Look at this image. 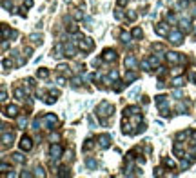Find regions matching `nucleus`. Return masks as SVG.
Here are the masks:
<instances>
[{
  "mask_svg": "<svg viewBox=\"0 0 196 178\" xmlns=\"http://www.w3.org/2000/svg\"><path fill=\"white\" fill-rule=\"evenodd\" d=\"M122 131L127 137L145 131V122H144V113L138 106H129L124 109V118H122Z\"/></svg>",
  "mask_w": 196,
  "mask_h": 178,
  "instance_id": "obj_1",
  "label": "nucleus"
},
{
  "mask_svg": "<svg viewBox=\"0 0 196 178\" xmlns=\"http://www.w3.org/2000/svg\"><path fill=\"white\" fill-rule=\"evenodd\" d=\"M113 111H114V106L111 102H107V100H104V102H100L98 104V107L94 109V113H96V117H98V120H100V124L102 125H109V122H111V118H113Z\"/></svg>",
  "mask_w": 196,
  "mask_h": 178,
  "instance_id": "obj_2",
  "label": "nucleus"
},
{
  "mask_svg": "<svg viewBox=\"0 0 196 178\" xmlns=\"http://www.w3.org/2000/svg\"><path fill=\"white\" fill-rule=\"evenodd\" d=\"M13 138H15V131L9 129V133H7V125H2V149L4 151L13 145Z\"/></svg>",
  "mask_w": 196,
  "mask_h": 178,
  "instance_id": "obj_3",
  "label": "nucleus"
},
{
  "mask_svg": "<svg viewBox=\"0 0 196 178\" xmlns=\"http://www.w3.org/2000/svg\"><path fill=\"white\" fill-rule=\"evenodd\" d=\"M156 106L162 117H169L171 107H169V97H156Z\"/></svg>",
  "mask_w": 196,
  "mask_h": 178,
  "instance_id": "obj_4",
  "label": "nucleus"
},
{
  "mask_svg": "<svg viewBox=\"0 0 196 178\" xmlns=\"http://www.w3.org/2000/svg\"><path fill=\"white\" fill-rule=\"evenodd\" d=\"M33 147H35V144H33V138L27 137V134H24V137L20 138V149H22V151H26V153H29Z\"/></svg>",
  "mask_w": 196,
  "mask_h": 178,
  "instance_id": "obj_5",
  "label": "nucleus"
},
{
  "mask_svg": "<svg viewBox=\"0 0 196 178\" xmlns=\"http://www.w3.org/2000/svg\"><path fill=\"white\" fill-rule=\"evenodd\" d=\"M162 162H163V165H165V169H176V167H174V164H172L169 158H163ZM162 171H163V169H158V167H156V174H162Z\"/></svg>",
  "mask_w": 196,
  "mask_h": 178,
  "instance_id": "obj_6",
  "label": "nucleus"
}]
</instances>
